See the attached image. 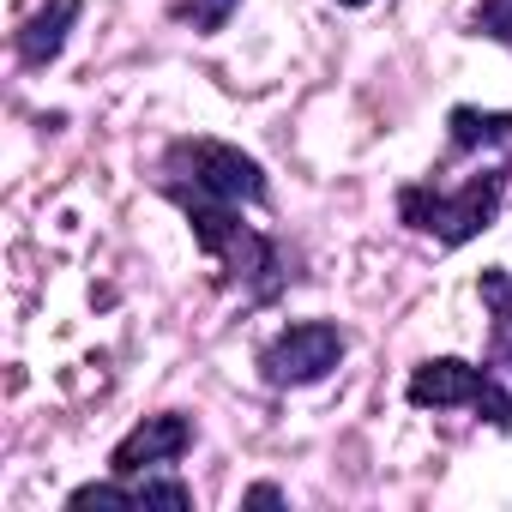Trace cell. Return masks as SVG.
Masks as SVG:
<instances>
[{
  "instance_id": "obj_1",
  "label": "cell",
  "mask_w": 512,
  "mask_h": 512,
  "mask_svg": "<svg viewBox=\"0 0 512 512\" xmlns=\"http://www.w3.org/2000/svg\"><path fill=\"white\" fill-rule=\"evenodd\" d=\"M169 205L187 217V229H193V241H199L205 260H217V266H223V284H235L253 308H266V302H278V296H284V284L296 278V272H290V253H284V241H278V235L241 223V211H247V205L199 199V193H181V199H169Z\"/></svg>"
},
{
  "instance_id": "obj_2",
  "label": "cell",
  "mask_w": 512,
  "mask_h": 512,
  "mask_svg": "<svg viewBox=\"0 0 512 512\" xmlns=\"http://www.w3.org/2000/svg\"><path fill=\"white\" fill-rule=\"evenodd\" d=\"M157 193L163 199L199 193V199H229V205H253V211L272 205L266 163L247 157L241 145L205 139V133H187V139L163 145V157H157Z\"/></svg>"
},
{
  "instance_id": "obj_3",
  "label": "cell",
  "mask_w": 512,
  "mask_h": 512,
  "mask_svg": "<svg viewBox=\"0 0 512 512\" xmlns=\"http://www.w3.org/2000/svg\"><path fill=\"white\" fill-rule=\"evenodd\" d=\"M506 187H512V169H506V163L476 169V175L458 181V187L404 181V187H398V217H404V229L434 235L440 247H464V241H476L482 229H494V217H500V205H506Z\"/></svg>"
},
{
  "instance_id": "obj_4",
  "label": "cell",
  "mask_w": 512,
  "mask_h": 512,
  "mask_svg": "<svg viewBox=\"0 0 512 512\" xmlns=\"http://www.w3.org/2000/svg\"><path fill=\"white\" fill-rule=\"evenodd\" d=\"M404 398L416 410H476L488 416L500 434H512V392L500 386V374L488 362H464V356H428L410 368L404 380Z\"/></svg>"
},
{
  "instance_id": "obj_5",
  "label": "cell",
  "mask_w": 512,
  "mask_h": 512,
  "mask_svg": "<svg viewBox=\"0 0 512 512\" xmlns=\"http://www.w3.org/2000/svg\"><path fill=\"white\" fill-rule=\"evenodd\" d=\"M350 338L338 320H290L266 350H260V380L290 392V386H320L338 362H344Z\"/></svg>"
},
{
  "instance_id": "obj_6",
  "label": "cell",
  "mask_w": 512,
  "mask_h": 512,
  "mask_svg": "<svg viewBox=\"0 0 512 512\" xmlns=\"http://www.w3.org/2000/svg\"><path fill=\"white\" fill-rule=\"evenodd\" d=\"M193 434H199V428H193L187 410H157V416L133 422V428L115 440V452H109V476H145V470H163V464L187 458Z\"/></svg>"
},
{
  "instance_id": "obj_7",
  "label": "cell",
  "mask_w": 512,
  "mask_h": 512,
  "mask_svg": "<svg viewBox=\"0 0 512 512\" xmlns=\"http://www.w3.org/2000/svg\"><path fill=\"white\" fill-rule=\"evenodd\" d=\"M67 506L73 512H115V506H127V512H139V506H169V512H187L193 506V488L187 482H175V476H157V470H145V476H109V482H85V488H73L67 494Z\"/></svg>"
},
{
  "instance_id": "obj_8",
  "label": "cell",
  "mask_w": 512,
  "mask_h": 512,
  "mask_svg": "<svg viewBox=\"0 0 512 512\" xmlns=\"http://www.w3.org/2000/svg\"><path fill=\"white\" fill-rule=\"evenodd\" d=\"M79 13H85V0H49L43 13H31V19L19 25V37H13L19 61H25V67H49V61H61L67 31L79 25Z\"/></svg>"
},
{
  "instance_id": "obj_9",
  "label": "cell",
  "mask_w": 512,
  "mask_h": 512,
  "mask_svg": "<svg viewBox=\"0 0 512 512\" xmlns=\"http://www.w3.org/2000/svg\"><path fill=\"white\" fill-rule=\"evenodd\" d=\"M506 139H512V109H470V103H458L446 115V151L452 157H470V151L506 145Z\"/></svg>"
},
{
  "instance_id": "obj_10",
  "label": "cell",
  "mask_w": 512,
  "mask_h": 512,
  "mask_svg": "<svg viewBox=\"0 0 512 512\" xmlns=\"http://www.w3.org/2000/svg\"><path fill=\"white\" fill-rule=\"evenodd\" d=\"M476 290H482V302H488V314H494V338H506V332H512V272L488 266V272L476 278Z\"/></svg>"
},
{
  "instance_id": "obj_11",
  "label": "cell",
  "mask_w": 512,
  "mask_h": 512,
  "mask_svg": "<svg viewBox=\"0 0 512 512\" xmlns=\"http://www.w3.org/2000/svg\"><path fill=\"white\" fill-rule=\"evenodd\" d=\"M470 37H488V43L512 49V0H482V7L470 13Z\"/></svg>"
},
{
  "instance_id": "obj_12",
  "label": "cell",
  "mask_w": 512,
  "mask_h": 512,
  "mask_svg": "<svg viewBox=\"0 0 512 512\" xmlns=\"http://www.w3.org/2000/svg\"><path fill=\"white\" fill-rule=\"evenodd\" d=\"M235 7H241V0H187V7H181V19H187L199 37H217V31L235 19Z\"/></svg>"
},
{
  "instance_id": "obj_13",
  "label": "cell",
  "mask_w": 512,
  "mask_h": 512,
  "mask_svg": "<svg viewBox=\"0 0 512 512\" xmlns=\"http://www.w3.org/2000/svg\"><path fill=\"white\" fill-rule=\"evenodd\" d=\"M241 506H284V488H278V482H253V488L241 494Z\"/></svg>"
},
{
  "instance_id": "obj_14",
  "label": "cell",
  "mask_w": 512,
  "mask_h": 512,
  "mask_svg": "<svg viewBox=\"0 0 512 512\" xmlns=\"http://www.w3.org/2000/svg\"><path fill=\"white\" fill-rule=\"evenodd\" d=\"M338 7H374V0H338Z\"/></svg>"
}]
</instances>
